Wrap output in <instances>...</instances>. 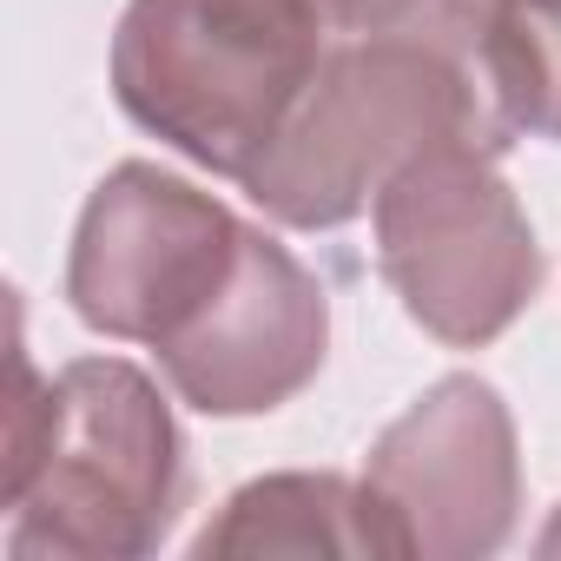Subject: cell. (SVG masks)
<instances>
[{
    "instance_id": "cell-1",
    "label": "cell",
    "mask_w": 561,
    "mask_h": 561,
    "mask_svg": "<svg viewBox=\"0 0 561 561\" xmlns=\"http://www.w3.org/2000/svg\"><path fill=\"white\" fill-rule=\"evenodd\" d=\"M0 410V508L14 561H146L172 541L192 469L165 390L126 357L34 370L21 305Z\"/></svg>"
},
{
    "instance_id": "cell-5",
    "label": "cell",
    "mask_w": 561,
    "mask_h": 561,
    "mask_svg": "<svg viewBox=\"0 0 561 561\" xmlns=\"http://www.w3.org/2000/svg\"><path fill=\"white\" fill-rule=\"evenodd\" d=\"M244 231L251 218H238L225 198L152 159H126L80 205L67 251V305L87 331L159 351L231 277Z\"/></svg>"
},
{
    "instance_id": "cell-7",
    "label": "cell",
    "mask_w": 561,
    "mask_h": 561,
    "mask_svg": "<svg viewBox=\"0 0 561 561\" xmlns=\"http://www.w3.org/2000/svg\"><path fill=\"white\" fill-rule=\"evenodd\" d=\"M324 351H331L324 277L285 238L251 225L211 305L152 357L172 397L192 403L198 416H271L277 403L318 383Z\"/></svg>"
},
{
    "instance_id": "cell-2",
    "label": "cell",
    "mask_w": 561,
    "mask_h": 561,
    "mask_svg": "<svg viewBox=\"0 0 561 561\" xmlns=\"http://www.w3.org/2000/svg\"><path fill=\"white\" fill-rule=\"evenodd\" d=\"M436 146H515L456 0H436L423 21L390 34L331 41L244 192L285 231H337Z\"/></svg>"
},
{
    "instance_id": "cell-6",
    "label": "cell",
    "mask_w": 561,
    "mask_h": 561,
    "mask_svg": "<svg viewBox=\"0 0 561 561\" xmlns=\"http://www.w3.org/2000/svg\"><path fill=\"white\" fill-rule=\"evenodd\" d=\"M383 561H482L522 522V449L502 390L436 377L364 456Z\"/></svg>"
},
{
    "instance_id": "cell-11",
    "label": "cell",
    "mask_w": 561,
    "mask_h": 561,
    "mask_svg": "<svg viewBox=\"0 0 561 561\" xmlns=\"http://www.w3.org/2000/svg\"><path fill=\"white\" fill-rule=\"evenodd\" d=\"M535 548H541V554H561V508H554V522L535 535Z\"/></svg>"
},
{
    "instance_id": "cell-8",
    "label": "cell",
    "mask_w": 561,
    "mask_h": 561,
    "mask_svg": "<svg viewBox=\"0 0 561 561\" xmlns=\"http://www.w3.org/2000/svg\"><path fill=\"white\" fill-rule=\"evenodd\" d=\"M192 554H377L383 561V535L370 522V495L364 482L337 476V469H285V476H257L244 489L225 495V508L192 535Z\"/></svg>"
},
{
    "instance_id": "cell-3",
    "label": "cell",
    "mask_w": 561,
    "mask_h": 561,
    "mask_svg": "<svg viewBox=\"0 0 561 561\" xmlns=\"http://www.w3.org/2000/svg\"><path fill=\"white\" fill-rule=\"evenodd\" d=\"M324 41L285 0H126L113 27L119 113L218 179H251L298 113Z\"/></svg>"
},
{
    "instance_id": "cell-4",
    "label": "cell",
    "mask_w": 561,
    "mask_h": 561,
    "mask_svg": "<svg viewBox=\"0 0 561 561\" xmlns=\"http://www.w3.org/2000/svg\"><path fill=\"white\" fill-rule=\"evenodd\" d=\"M489 146H436L410 159L370 205L377 271L403 318L449 351L495 344L535 298L548 257Z\"/></svg>"
},
{
    "instance_id": "cell-10",
    "label": "cell",
    "mask_w": 561,
    "mask_h": 561,
    "mask_svg": "<svg viewBox=\"0 0 561 561\" xmlns=\"http://www.w3.org/2000/svg\"><path fill=\"white\" fill-rule=\"evenodd\" d=\"M285 8L331 47V41H364V34H390L423 21L436 0H285Z\"/></svg>"
},
{
    "instance_id": "cell-9",
    "label": "cell",
    "mask_w": 561,
    "mask_h": 561,
    "mask_svg": "<svg viewBox=\"0 0 561 561\" xmlns=\"http://www.w3.org/2000/svg\"><path fill=\"white\" fill-rule=\"evenodd\" d=\"M515 139L561 146V0H456Z\"/></svg>"
}]
</instances>
